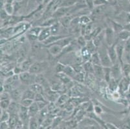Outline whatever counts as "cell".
I'll list each match as a JSON object with an SVG mask.
<instances>
[{"label": "cell", "mask_w": 130, "mask_h": 129, "mask_svg": "<svg viewBox=\"0 0 130 129\" xmlns=\"http://www.w3.org/2000/svg\"><path fill=\"white\" fill-rule=\"evenodd\" d=\"M102 126L94 119L89 117L84 118L78 123L77 126L78 129H101Z\"/></svg>", "instance_id": "6da1fadb"}, {"label": "cell", "mask_w": 130, "mask_h": 129, "mask_svg": "<svg viewBox=\"0 0 130 129\" xmlns=\"http://www.w3.org/2000/svg\"><path fill=\"white\" fill-rule=\"evenodd\" d=\"M97 51L99 52V56H100L102 66L104 67L111 68L113 66V64L109 56L108 53H107V48H105L104 46L102 44L99 47V50Z\"/></svg>", "instance_id": "7a4b0ae2"}, {"label": "cell", "mask_w": 130, "mask_h": 129, "mask_svg": "<svg viewBox=\"0 0 130 129\" xmlns=\"http://www.w3.org/2000/svg\"><path fill=\"white\" fill-rule=\"evenodd\" d=\"M49 67V63L46 61H35L29 69V72L34 74H41L46 70Z\"/></svg>", "instance_id": "3957f363"}, {"label": "cell", "mask_w": 130, "mask_h": 129, "mask_svg": "<svg viewBox=\"0 0 130 129\" xmlns=\"http://www.w3.org/2000/svg\"><path fill=\"white\" fill-rule=\"evenodd\" d=\"M19 78H20V81L21 83L24 85H28L30 86L32 84L36 83V74H32L30 72H23L19 75Z\"/></svg>", "instance_id": "277c9868"}, {"label": "cell", "mask_w": 130, "mask_h": 129, "mask_svg": "<svg viewBox=\"0 0 130 129\" xmlns=\"http://www.w3.org/2000/svg\"><path fill=\"white\" fill-rule=\"evenodd\" d=\"M122 71V65L120 64V63L117 62L115 64L113 65V66L111 67V78L117 80H120Z\"/></svg>", "instance_id": "5b68a950"}, {"label": "cell", "mask_w": 130, "mask_h": 129, "mask_svg": "<svg viewBox=\"0 0 130 129\" xmlns=\"http://www.w3.org/2000/svg\"><path fill=\"white\" fill-rule=\"evenodd\" d=\"M115 33L111 28H107L105 30V41L108 46L111 45L116 42L115 40Z\"/></svg>", "instance_id": "8992f818"}, {"label": "cell", "mask_w": 130, "mask_h": 129, "mask_svg": "<svg viewBox=\"0 0 130 129\" xmlns=\"http://www.w3.org/2000/svg\"><path fill=\"white\" fill-rule=\"evenodd\" d=\"M117 42L116 41L115 43H113V45L110 46H108L107 47V53H108V55L110 58L113 64H115L117 61L118 60V56H117V50H116V44H117Z\"/></svg>", "instance_id": "52a82bcc"}, {"label": "cell", "mask_w": 130, "mask_h": 129, "mask_svg": "<svg viewBox=\"0 0 130 129\" xmlns=\"http://www.w3.org/2000/svg\"><path fill=\"white\" fill-rule=\"evenodd\" d=\"M119 88L122 92H125L129 90L130 87V78L129 76H124L120 80L119 82Z\"/></svg>", "instance_id": "ba28073f"}, {"label": "cell", "mask_w": 130, "mask_h": 129, "mask_svg": "<svg viewBox=\"0 0 130 129\" xmlns=\"http://www.w3.org/2000/svg\"><path fill=\"white\" fill-rule=\"evenodd\" d=\"M68 36V35H51L45 41H43L42 43V44L43 45L46 46V47H48V46L51 45L53 44L54 43H56V41H58V40H60V39H62L63 38H66Z\"/></svg>", "instance_id": "9c48e42d"}, {"label": "cell", "mask_w": 130, "mask_h": 129, "mask_svg": "<svg viewBox=\"0 0 130 129\" xmlns=\"http://www.w3.org/2000/svg\"><path fill=\"white\" fill-rule=\"evenodd\" d=\"M48 48V51L53 56H58L61 54L63 50V48L56 44H52L47 47Z\"/></svg>", "instance_id": "30bf717a"}, {"label": "cell", "mask_w": 130, "mask_h": 129, "mask_svg": "<svg viewBox=\"0 0 130 129\" xmlns=\"http://www.w3.org/2000/svg\"><path fill=\"white\" fill-rule=\"evenodd\" d=\"M51 35L50 27H42V29L38 35V41L43 43Z\"/></svg>", "instance_id": "8fae6325"}, {"label": "cell", "mask_w": 130, "mask_h": 129, "mask_svg": "<svg viewBox=\"0 0 130 129\" xmlns=\"http://www.w3.org/2000/svg\"><path fill=\"white\" fill-rule=\"evenodd\" d=\"M116 50H117V53L118 60H119V63L122 65L124 64L123 63V56H124V44H120L117 42L116 44Z\"/></svg>", "instance_id": "7c38bea8"}, {"label": "cell", "mask_w": 130, "mask_h": 129, "mask_svg": "<svg viewBox=\"0 0 130 129\" xmlns=\"http://www.w3.org/2000/svg\"><path fill=\"white\" fill-rule=\"evenodd\" d=\"M22 90L19 88H16L13 90L10 93V98H11L12 101H21L22 99V95H23Z\"/></svg>", "instance_id": "4fadbf2b"}, {"label": "cell", "mask_w": 130, "mask_h": 129, "mask_svg": "<svg viewBox=\"0 0 130 129\" xmlns=\"http://www.w3.org/2000/svg\"><path fill=\"white\" fill-rule=\"evenodd\" d=\"M20 103H19L17 101H12L11 103L9 105V108L7 110L9 112L10 115L12 114H15V115H18L19 113L20 108Z\"/></svg>", "instance_id": "5bb4252c"}, {"label": "cell", "mask_w": 130, "mask_h": 129, "mask_svg": "<svg viewBox=\"0 0 130 129\" xmlns=\"http://www.w3.org/2000/svg\"><path fill=\"white\" fill-rule=\"evenodd\" d=\"M69 11V8L67 7H60L56 11L54 12V14H53V17L55 19L61 18L66 16L67 12Z\"/></svg>", "instance_id": "9a60e30c"}, {"label": "cell", "mask_w": 130, "mask_h": 129, "mask_svg": "<svg viewBox=\"0 0 130 129\" xmlns=\"http://www.w3.org/2000/svg\"><path fill=\"white\" fill-rule=\"evenodd\" d=\"M104 40H105V30H102L99 34L93 40L96 47L99 48L102 45Z\"/></svg>", "instance_id": "2e32d148"}, {"label": "cell", "mask_w": 130, "mask_h": 129, "mask_svg": "<svg viewBox=\"0 0 130 129\" xmlns=\"http://www.w3.org/2000/svg\"><path fill=\"white\" fill-rule=\"evenodd\" d=\"M29 89L31 90L35 94H43L44 93V88L42 85L38 83H35L29 86Z\"/></svg>", "instance_id": "e0dca14e"}, {"label": "cell", "mask_w": 130, "mask_h": 129, "mask_svg": "<svg viewBox=\"0 0 130 129\" xmlns=\"http://www.w3.org/2000/svg\"><path fill=\"white\" fill-rule=\"evenodd\" d=\"M34 62L35 61H33V60L30 58H28L26 60H23L22 61V64H21V67H22L23 72H27V71H29L30 67H31V66L32 65V64L34 63Z\"/></svg>", "instance_id": "ac0fdd59"}, {"label": "cell", "mask_w": 130, "mask_h": 129, "mask_svg": "<svg viewBox=\"0 0 130 129\" xmlns=\"http://www.w3.org/2000/svg\"><path fill=\"white\" fill-rule=\"evenodd\" d=\"M40 109L38 108V106L37 103H36V101L33 103L31 105V106H30L29 107V116L30 118H32V117H35L37 115L38 112H40Z\"/></svg>", "instance_id": "d6986e66"}, {"label": "cell", "mask_w": 130, "mask_h": 129, "mask_svg": "<svg viewBox=\"0 0 130 129\" xmlns=\"http://www.w3.org/2000/svg\"><path fill=\"white\" fill-rule=\"evenodd\" d=\"M94 74L100 79H104V67L102 65H94Z\"/></svg>", "instance_id": "ffe728a7"}, {"label": "cell", "mask_w": 130, "mask_h": 129, "mask_svg": "<svg viewBox=\"0 0 130 129\" xmlns=\"http://www.w3.org/2000/svg\"><path fill=\"white\" fill-rule=\"evenodd\" d=\"M64 74H66V75H67L68 76L70 77L72 79H74V78L75 77V76L76 75V72L75 70H74V67L73 66L71 65H66V67H65V69L63 72Z\"/></svg>", "instance_id": "44dd1931"}, {"label": "cell", "mask_w": 130, "mask_h": 129, "mask_svg": "<svg viewBox=\"0 0 130 129\" xmlns=\"http://www.w3.org/2000/svg\"><path fill=\"white\" fill-rule=\"evenodd\" d=\"M18 115H15V114H12L10 115V119H9L8 123L9 125V128L10 129H15L16 128V125L18 123V121L19 120Z\"/></svg>", "instance_id": "7402d4cb"}, {"label": "cell", "mask_w": 130, "mask_h": 129, "mask_svg": "<svg viewBox=\"0 0 130 129\" xmlns=\"http://www.w3.org/2000/svg\"><path fill=\"white\" fill-rule=\"evenodd\" d=\"M83 67L84 70L86 73L89 74H94V65L90 61L84 63Z\"/></svg>", "instance_id": "603a6c76"}, {"label": "cell", "mask_w": 130, "mask_h": 129, "mask_svg": "<svg viewBox=\"0 0 130 129\" xmlns=\"http://www.w3.org/2000/svg\"><path fill=\"white\" fill-rule=\"evenodd\" d=\"M57 77L58 78L59 80H60L61 83L63 84H67L69 83L72 81V78H71L70 77L68 76L67 75H66V74H64L63 72L61 73H58L57 74Z\"/></svg>", "instance_id": "cb8c5ba5"}, {"label": "cell", "mask_w": 130, "mask_h": 129, "mask_svg": "<svg viewBox=\"0 0 130 129\" xmlns=\"http://www.w3.org/2000/svg\"><path fill=\"white\" fill-rule=\"evenodd\" d=\"M90 61L94 65H102L100 56H99L98 51L95 52L91 54Z\"/></svg>", "instance_id": "d4e9b609"}, {"label": "cell", "mask_w": 130, "mask_h": 129, "mask_svg": "<svg viewBox=\"0 0 130 129\" xmlns=\"http://www.w3.org/2000/svg\"><path fill=\"white\" fill-rule=\"evenodd\" d=\"M118 37H119V40H122V41H127L130 39V32L124 29L118 34Z\"/></svg>", "instance_id": "484cf974"}, {"label": "cell", "mask_w": 130, "mask_h": 129, "mask_svg": "<svg viewBox=\"0 0 130 129\" xmlns=\"http://www.w3.org/2000/svg\"><path fill=\"white\" fill-rule=\"evenodd\" d=\"M18 81H20L19 75L14 74V75L11 76L7 78V79L5 80L4 84H7V85H14L15 83L17 82Z\"/></svg>", "instance_id": "4316f807"}, {"label": "cell", "mask_w": 130, "mask_h": 129, "mask_svg": "<svg viewBox=\"0 0 130 129\" xmlns=\"http://www.w3.org/2000/svg\"><path fill=\"white\" fill-rule=\"evenodd\" d=\"M72 20H73V19L71 18V16H65L60 19V20H59V23H60V25H61L63 26V27L67 28V27H68L70 25Z\"/></svg>", "instance_id": "83f0119b"}, {"label": "cell", "mask_w": 130, "mask_h": 129, "mask_svg": "<svg viewBox=\"0 0 130 129\" xmlns=\"http://www.w3.org/2000/svg\"><path fill=\"white\" fill-rule=\"evenodd\" d=\"M59 94H58L57 92L56 91H53L51 90L48 93H47V100L49 99V101L51 102H54V101H57L59 98Z\"/></svg>", "instance_id": "f1b7e54d"}, {"label": "cell", "mask_w": 130, "mask_h": 129, "mask_svg": "<svg viewBox=\"0 0 130 129\" xmlns=\"http://www.w3.org/2000/svg\"><path fill=\"white\" fill-rule=\"evenodd\" d=\"M35 96H36V94L35 92H32L30 89H28L25 90L24 92H23V95H22V99H33L35 100Z\"/></svg>", "instance_id": "f546056e"}, {"label": "cell", "mask_w": 130, "mask_h": 129, "mask_svg": "<svg viewBox=\"0 0 130 129\" xmlns=\"http://www.w3.org/2000/svg\"><path fill=\"white\" fill-rule=\"evenodd\" d=\"M10 117V114L7 110H3L1 108V122H8Z\"/></svg>", "instance_id": "4dcf8cb0"}, {"label": "cell", "mask_w": 130, "mask_h": 129, "mask_svg": "<svg viewBox=\"0 0 130 129\" xmlns=\"http://www.w3.org/2000/svg\"><path fill=\"white\" fill-rule=\"evenodd\" d=\"M86 47L87 48V50H88L91 53V54H93V53H94L95 52L97 51L98 48L96 47V45H94V42H93V40L87 41Z\"/></svg>", "instance_id": "1f68e13d"}, {"label": "cell", "mask_w": 130, "mask_h": 129, "mask_svg": "<svg viewBox=\"0 0 130 129\" xmlns=\"http://www.w3.org/2000/svg\"><path fill=\"white\" fill-rule=\"evenodd\" d=\"M78 0H63L60 5V7H69L74 5V4L78 3Z\"/></svg>", "instance_id": "d6a6232c"}, {"label": "cell", "mask_w": 130, "mask_h": 129, "mask_svg": "<svg viewBox=\"0 0 130 129\" xmlns=\"http://www.w3.org/2000/svg\"><path fill=\"white\" fill-rule=\"evenodd\" d=\"M38 126V119H36L35 117L30 118L29 124V129H37Z\"/></svg>", "instance_id": "836d02e7"}, {"label": "cell", "mask_w": 130, "mask_h": 129, "mask_svg": "<svg viewBox=\"0 0 130 129\" xmlns=\"http://www.w3.org/2000/svg\"><path fill=\"white\" fill-rule=\"evenodd\" d=\"M87 40L85 38L84 35H80L79 37H78V38L76 39V42H77V44L80 46L81 48H84L86 46L87 44Z\"/></svg>", "instance_id": "e575fe53"}, {"label": "cell", "mask_w": 130, "mask_h": 129, "mask_svg": "<svg viewBox=\"0 0 130 129\" xmlns=\"http://www.w3.org/2000/svg\"><path fill=\"white\" fill-rule=\"evenodd\" d=\"M42 27H34V28H30L28 31V34H32V35H36L38 38V35L40 34V32L42 30Z\"/></svg>", "instance_id": "d590c367"}, {"label": "cell", "mask_w": 130, "mask_h": 129, "mask_svg": "<svg viewBox=\"0 0 130 129\" xmlns=\"http://www.w3.org/2000/svg\"><path fill=\"white\" fill-rule=\"evenodd\" d=\"M60 23L58 21L56 22V23L53 24L51 27H50L51 28V35H58V32L60 29Z\"/></svg>", "instance_id": "8d00e7d4"}, {"label": "cell", "mask_w": 130, "mask_h": 129, "mask_svg": "<svg viewBox=\"0 0 130 129\" xmlns=\"http://www.w3.org/2000/svg\"><path fill=\"white\" fill-rule=\"evenodd\" d=\"M11 99H5V100H2L0 102V107L3 110H7L9 105L11 103Z\"/></svg>", "instance_id": "74e56055"}, {"label": "cell", "mask_w": 130, "mask_h": 129, "mask_svg": "<svg viewBox=\"0 0 130 129\" xmlns=\"http://www.w3.org/2000/svg\"><path fill=\"white\" fill-rule=\"evenodd\" d=\"M69 96L66 95V94H63V95L60 96L59 97L58 99L57 103L58 104H59L60 105H63V104H65L66 103H67V101H69Z\"/></svg>", "instance_id": "f35d334b"}, {"label": "cell", "mask_w": 130, "mask_h": 129, "mask_svg": "<svg viewBox=\"0 0 130 129\" xmlns=\"http://www.w3.org/2000/svg\"><path fill=\"white\" fill-rule=\"evenodd\" d=\"M111 79V68L104 67V80L109 83Z\"/></svg>", "instance_id": "ab89813d"}, {"label": "cell", "mask_w": 130, "mask_h": 129, "mask_svg": "<svg viewBox=\"0 0 130 129\" xmlns=\"http://www.w3.org/2000/svg\"><path fill=\"white\" fill-rule=\"evenodd\" d=\"M34 102H35V100H33V99H22L21 101L20 102V103L22 105H23V106H25V107H27V108H29V106H31V105Z\"/></svg>", "instance_id": "60d3db41"}, {"label": "cell", "mask_w": 130, "mask_h": 129, "mask_svg": "<svg viewBox=\"0 0 130 129\" xmlns=\"http://www.w3.org/2000/svg\"><path fill=\"white\" fill-rule=\"evenodd\" d=\"M65 67H66V65H64L63 63H61L60 62H58L56 64V66H55V72H56V74L63 72L65 69Z\"/></svg>", "instance_id": "b9f144b4"}, {"label": "cell", "mask_w": 130, "mask_h": 129, "mask_svg": "<svg viewBox=\"0 0 130 129\" xmlns=\"http://www.w3.org/2000/svg\"><path fill=\"white\" fill-rule=\"evenodd\" d=\"M91 19L87 16H82L80 17V24L81 25H86L90 23Z\"/></svg>", "instance_id": "7bdbcfd3"}, {"label": "cell", "mask_w": 130, "mask_h": 129, "mask_svg": "<svg viewBox=\"0 0 130 129\" xmlns=\"http://www.w3.org/2000/svg\"><path fill=\"white\" fill-rule=\"evenodd\" d=\"M84 72H80V73H76V75L74 78L73 80L78 81L79 83H82L84 81Z\"/></svg>", "instance_id": "ee69618b"}, {"label": "cell", "mask_w": 130, "mask_h": 129, "mask_svg": "<svg viewBox=\"0 0 130 129\" xmlns=\"http://www.w3.org/2000/svg\"><path fill=\"white\" fill-rule=\"evenodd\" d=\"M113 29L115 32H117L119 34L120 32L124 30V27L117 22H113Z\"/></svg>", "instance_id": "f6af8a7d"}, {"label": "cell", "mask_w": 130, "mask_h": 129, "mask_svg": "<svg viewBox=\"0 0 130 129\" xmlns=\"http://www.w3.org/2000/svg\"><path fill=\"white\" fill-rule=\"evenodd\" d=\"M118 81L119 80H115L113 78H111L110 80V81L109 82V88L112 90L115 91V90L116 88L118 87V85L119 84H118Z\"/></svg>", "instance_id": "bcb514c9"}, {"label": "cell", "mask_w": 130, "mask_h": 129, "mask_svg": "<svg viewBox=\"0 0 130 129\" xmlns=\"http://www.w3.org/2000/svg\"><path fill=\"white\" fill-rule=\"evenodd\" d=\"M119 128L120 129H130V119H127L119 124Z\"/></svg>", "instance_id": "7dc6e473"}, {"label": "cell", "mask_w": 130, "mask_h": 129, "mask_svg": "<svg viewBox=\"0 0 130 129\" xmlns=\"http://www.w3.org/2000/svg\"><path fill=\"white\" fill-rule=\"evenodd\" d=\"M35 101H47V99L45 98L43 94H36L35 98Z\"/></svg>", "instance_id": "c3c4849f"}, {"label": "cell", "mask_w": 130, "mask_h": 129, "mask_svg": "<svg viewBox=\"0 0 130 129\" xmlns=\"http://www.w3.org/2000/svg\"><path fill=\"white\" fill-rule=\"evenodd\" d=\"M5 10L9 15L12 14L13 12V7L11 3H7L5 6Z\"/></svg>", "instance_id": "681fc988"}, {"label": "cell", "mask_w": 130, "mask_h": 129, "mask_svg": "<svg viewBox=\"0 0 130 129\" xmlns=\"http://www.w3.org/2000/svg\"><path fill=\"white\" fill-rule=\"evenodd\" d=\"M0 99L2 100H5V99H11L10 98V93L7 92H3L1 93V97H0Z\"/></svg>", "instance_id": "f907efd6"}, {"label": "cell", "mask_w": 130, "mask_h": 129, "mask_svg": "<svg viewBox=\"0 0 130 129\" xmlns=\"http://www.w3.org/2000/svg\"><path fill=\"white\" fill-rule=\"evenodd\" d=\"M36 103H37L38 106L40 110H41L47 107V105H48V101H37Z\"/></svg>", "instance_id": "816d5d0a"}, {"label": "cell", "mask_w": 130, "mask_h": 129, "mask_svg": "<svg viewBox=\"0 0 130 129\" xmlns=\"http://www.w3.org/2000/svg\"><path fill=\"white\" fill-rule=\"evenodd\" d=\"M94 112L96 114L99 115V114H101L102 112H103V109L101 107V106L100 105H95L94 106Z\"/></svg>", "instance_id": "f5cc1de1"}, {"label": "cell", "mask_w": 130, "mask_h": 129, "mask_svg": "<svg viewBox=\"0 0 130 129\" xmlns=\"http://www.w3.org/2000/svg\"><path fill=\"white\" fill-rule=\"evenodd\" d=\"M12 71L13 72H14V74H16V75H20L21 73L23 72V70H22V67H21V66H20V67H18V66L15 67L14 68H13Z\"/></svg>", "instance_id": "db71d44e"}, {"label": "cell", "mask_w": 130, "mask_h": 129, "mask_svg": "<svg viewBox=\"0 0 130 129\" xmlns=\"http://www.w3.org/2000/svg\"><path fill=\"white\" fill-rule=\"evenodd\" d=\"M106 3V0H94V5H95L101 6L102 4H104Z\"/></svg>", "instance_id": "11a10c76"}, {"label": "cell", "mask_w": 130, "mask_h": 129, "mask_svg": "<svg viewBox=\"0 0 130 129\" xmlns=\"http://www.w3.org/2000/svg\"><path fill=\"white\" fill-rule=\"evenodd\" d=\"M1 129H10L8 122H1Z\"/></svg>", "instance_id": "9f6ffc18"}, {"label": "cell", "mask_w": 130, "mask_h": 129, "mask_svg": "<svg viewBox=\"0 0 130 129\" xmlns=\"http://www.w3.org/2000/svg\"><path fill=\"white\" fill-rule=\"evenodd\" d=\"M9 16V14H7V12L4 10H1V18L2 20H5V19L7 18V17Z\"/></svg>", "instance_id": "6f0895ef"}, {"label": "cell", "mask_w": 130, "mask_h": 129, "mask_svg": "<svg viewBox=\"0 0 130 129\" xmlns=\"http://www.w3.org/2000/svg\"><path fill=\"white\" fill-rule=\"evenodd\" d=\"M86 5L88 6L90 9H93V5H94V2H93V0H86Z\"/></svg>", "instance_id": "680465c9"}, {"label": "cell", "mask_w": 130, "mask_h": 129, "mask_svg": "<svg viewBox=\"0 0 130 129\" xmlns=\"http://www.w3.org/2000/svg\"><path fill=\"white\" fill-rule=\"evenodd\" d=\"M124 29H125V30H128V31L130 32V23H129V24L125 25L124 27Z\"/></svg>", "instance_id": "91938a15"}, {"label": "cell", "mask_w": 130, "mask_h": 129, "mask_svg": "<svg viewBox=\"0 0 130 129\" xmlns=\"http://www.w3.org/2000/svg\"><path fill=\"white\" fill-rule=\"evenodd\" d=\"M49 2V0H43V2H44L45 3H48V2Z\"/></svg>", "instance_id": "94428289"}]
</instances>
